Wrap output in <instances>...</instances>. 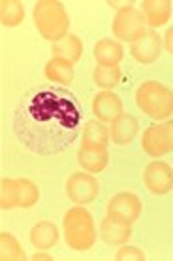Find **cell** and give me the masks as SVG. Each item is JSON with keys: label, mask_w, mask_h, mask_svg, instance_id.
I'll list each match as a JSON object with an SVG mask.
<instances>
[{"label": "cell", "mask_w": 173, "mask_h": 261, "mask_svg": "<svg viewBox=\"0 0 173 261\" xmlns=\"http://www.w3.org/2000/svg\"><path fill=\"white\" fill-rule=\"evenodd\" d=\"M79 108L66 89L38 91L15 112V135L28 150L51 155L76 140L79 133Z\"/></svg>", "instance_id": "obj_1"}, {"label": "cell", "mask_w": 173, "mask_h": 261, "mask_svg": "<svg viewBox=\"0 0 173 261\" xmlns=\"http://www.w3.org/2000/svg\"><path fill=\"white\" fill-rule=\"evenodd\" d=\"M32 19L40 36L44 40L57 44V42L68 36L70 17H68L64 4L58 2V0H40V2H36L32 10Z\"/></svg>", "instance_id": "obj_2"}, {"label": "cell", "mask_w": 173, "mask_h": 261, "mask_svg": "<svg viewBox=\"0 0 173 261\" xmlns=\"http://www.w3.org/2000/svg\"><path fill=\"white\" fill-rule=\"evenodd\" d=\"M135 105L154 121H167L173 116V91L167 85L147 80L135 91Z\"/></svg>", "instance_id": "obj_3"}, {"label": "cell", "mask_w": 173, "mask_h": 261, "mask_svg": "<svg viewBox=\"0 0 173 261\" xmlns=\"http://www.w3.org/2000/svg\"><path fill=\"white\" fill-rule=\"evenodd\" d=\"M62 227H64L66 244L76 252L90 250L98 239L94 220H92L89 210L81 204H77L66 212L64 220H62Z\"/></svg>", "instance_id": "obj_4"}, {"label": "cell", "mask_w": 173, "mask_h": 261, "mask_svg": "<svg viewBox=\"0 0 173 261\" xmlns=\"http://www.w3.org/2000/svg\"><path fill=\"white\" fill-rule=\"evenodd\" d=\"M111 31H113V36L117 40L134 44L135 40H140L143 34L147 33L149 29L140 8H135L134 4H128L126 8L117 10L113 23H111Z\"/></svg>", "instance_id": "obj_5"}, {"label": "cell", "mask_w": 173, "mask_h": 261, "mask_svg": "<svg viewBox=\"0 0 173 261\" xmlns=\"http://www.w3.org/2000/svg\"><path fill=\"white\" fill-rule=\"evenodd\" d=\"M141 148L153 159L171 153L173 151V119L162 121V123L149 125L143 130V138H141Z\"/></svg>", "instance_id": "obj_6"}, {"label": "cell", "mask_w": 173, "mask_h": 261, "mask_svg": "<svg viewBox=\"0 0 173 261\" xmlns=\"http://www.w3.org/2000/svg\"><path fill=\"white\" fill-rule=\"evenodd\" d=\"M143 204L141 199L132 191H121L109 199L108 202V216L109 218H115L122 223H128L134 225L141 216Z\"/></svg>", "instance_id": "obj_7"}, {"label": "cell", "mask_w": 173, "mask_h": 261, "mask_svg": "<svg viewBox=\"0 0 173 261\" xmlns=\"http://www.w3.org/2000/svg\"><path fill=\"white\" fill-rule=\"evenodd\" d=\"M100 193V184L90 172H74L66 182V195L74 204H89Z\"/></svg>", "instance_id": "obj_8"}, {"label": "cell", "mask_w": 173, "mask_h": 261, "mask_svg": "<svg viewBox=\"0 0 173 261\" xmlns=\"http://www.w3.org/2000/svg\"><path fill=\"white\" fill-rule=\"evenodd\" d=\"M143 184L153 195L164 197L173 190V169L166 161H151L143 170Z\"/></svg>", "instance_id": "obj_9"}, {"label": "cell", "mask_w": 173, "mask_h": 261, "mask_svg": "<svg viewBox=\"0 0 173 261\" xmlns=\"http://www.w3.org/2000/svg\"><path fill=\"white\" fill-rule=\"evenodd\" d=\"M162 46L164 44H162V38L158 36V33L149 29L140 40H135L130 46V55L140 65H151L154 61H158L162 53Z\"/></svg>", "instance_id": "obj_10"}, {"label": "cell", "mask_w": 173, "mask_h": 261, "mask_svg": "<svg viewBox=\"0 0 173 261\" xmlns=\"http://www.w3.org/2000/svg\"><path fill=\"white\" fill-rule=\"evenodd\" d=\"M92 114L96 116L98 121L111 123L122 114V100L113 91H100L92 98Z\"/></svg>", "instance_id": "obj_11"}, {"label": "cell", "mask_w": 173, "mask_h": 261, "mask_svg": "<svg viewBox=\"0 0 173 261\" xmlns=\"http://www.w3.org/2000/svg\"><path fill=\"white\" fill-rule=\"evenodd\" d=\"M171 2L169 0H143L141 2V13L145 17V23L151 31L160 29L162 25H166L169 17H171Z\"/></svg>", "instance_id": "obj_12"}, {"label": "cell", "mask_w": 173, "mask_h": 261, "mask_svg": "<svg viewBox=\"0 0 173 261\" xmlns=\"http://www.w3.org/2000/svg\"><path fill=\"white\" fill-rule=\"evenodd\" d=\"M137 130H140L137 119L132 114H124L122 112L115 121H111L109 137H111L113 144H117V146H128L130 142H134Z\"/></svg>", "instance_id": "obj_13"}, {"label": "cell", "mask_w": 173, "mask_h": 261, "mask_svg": "<svg viewBox=\"0 0 173 261\" xmlns=\"http://www.w3.org/2000/svg\"><path fill=\"white\" fill-rule=\"evenodd\" d=\"M109 163V151L108 148H89L81 146L77 150V165L90 174L102 172Z\"/></svg>", "instance_id": "obj_14"}, {"label": "cell", "mask_w": 173, "mask_h": 261, "mask_svg": "<svg viewBox=\"0 0 173 261\" xmlns=\"http://www.w3.org/2000/svg\"><path fill=\"white\" fill-rule=\"evenodd\" d=\"M100 237L106 244H111V246H122L126 244L128 239L132 237V225L128 223H122L115 218H109L106 216L100 223Z\"/></svg>", "instance_id": "obj_15"}, {"label": "cell", "mask_w": 173, "mask_h": 261, "mask_svg": "<svg viewBox=\"0 0 173 261\" xmlns=\"http://www.w3.org/2000/svg\"><path fill=\"white\" fill-rule=\"evenodd\" d=\"M94 59H96L98 65L102 66H119V63L124 57V49H122V44L119 40H111V38H102L94 44Z\"/></svg>", "instance_id": "obj_16"}, {"label": "cell", "mask_w": 173, "mask_h": 261, "mask_svg": "<svg viewBox=\"0 0 173 261\" xmlns=\"http://www.w3.org/2000/svg\"><path fill=\"white\" fill-rule=\"evenodd\" d=\"M58 227L49 220H44V222H38L30 229V242L32 246L40 252H45V250H51L55 244L58 242Z\"/></svg>", "instance_id": "obj_17"}, {"label": "cell", "mask_w": 173, "mask_h": 261, "mask_svg": "<svg viewBox=\"0 0 173 261\" xmlns=\"http://www.w3.org/2000/svg\"><path fill=\"white\" fill-rule=\"evenodd\" d=\"M109 129L106 123L98 119H89L81 129V146L89 148H108L109 146Z\"/></svg>", "instance_id": "obj_18"}, {"label": "cell", "mask_w": 173, "mask_h": 261, "mask_svg": "<svg viewBox=\"0 0 173 261\" xmlns=\"http://www.w3.org/2000/svg\"><path fill=\"white\" fill-rule=\"evenodd\" d=\"M45 78L53 84L68 87L74 82V63L62 59V57H53L45 65Z\"/></svg>", "instance_id": "obj_19"}, {"label": "cell", "mask_w": 173, "mask_h": 261, "mask_svg": "<svg viewBox=\"0 0 173 261\" xmlns=\"http://www.w3.org/2000/svg\"><path fill=\"white\" fill-rule=\"evenodd\" d=\"M53 57H62L76 65L77 61L83 57V42L76 34H68L60 42L53 44Z\"/></svg>", "instance_id": "obj_20"}, {"label": "cell", "mask_w": 173, "mask_h": 261, "mask_svg": "<svg viewBox=\"0 0 173 261\" xmlns=\"http://www.w3.org/2000/svg\"><path fill=\"white\" fill-rule=\"evenodd\" d=\"M25 19V6L19 0H2L0 2V23L6 29L19 27Z\"/></svg>", "instance_id": "obj_21"}, {"label": "cell", "mask_w": 173, "mask_h": 261, "mask_svg": "<svg viewBox=\"0 0 173 261\" xmlns=\"http://www.w3.org/2000/svg\"><path fill=\"white\" fill-rule=\"evenodd\" d=\"M92 80L103 91H113L117 85L122 82V70L119 66H102L96 65L92 70Z\"/></svg>", "instance_id": "obj_22"}, {"label": "cell", "mask_w": 173, "mask_h": 261, "mask_svg": "<svg viewBox=\"0 0 173 261\" xmlns=\"http://www.w3.org/2000/svg\"><path fill=\"white\" fill-rule=\"evenodd\" d=\"M0 259L2 261H25L26 254L21 242L8 231L0 233Z\"/></svg>", "instance_id": "obj_23"}, {"label": "cell", "mask_w": 173, "mask_h": 261, "mask_svg": "<svg viewBox=\"0 0 173 261\" xmlns=\"http://www.w3.org/2000/svg\"><path fill=\"white\" fill-rule=\"evenodd\" d=\"M0 208H19V184L13 178H2L0 182Z\"/></svg>", "instance_id": "obj_24"}, {"label": "cell", "mask_w": 173, "mask_h": 261, "mask_svg": "<svg viewBox=\"0 0 173 261\" xmlns=\"http://www.w3.org/2000/svg\"><path fill=\"white\" fill-rule=\"evenodd\" d=\"M17 184H19V208H32L40 201V188L28 178H21Z\"/></svg>", "instance_id": "obj_25"}, {"label": "cell", "mask_w": 173, "mask_h": 261, "mask_svg": "<svg viewBox=\"0 0 173 261\" xmlns=\"http://www.w3.org/2000/svg\"><path fill=\"white\" fill-rule=\"evenodd\" d=\"M115 259L117 261H145L147 259V255L145 252L140 248H135V246H126V244H122L119 252L115 254Z\"/></svg>", "instance_id": "obj_26"}, {"label": "cell", "mask_w": 173, "mask_h": 261, "mask_svg": "<svg viewBox=\"0 0 173 261\" xmlns=\"http://www.w3.org/2000/svg\"><path fill=\"white\" fill-rule=\"evenodd\" d=\"M162 44L166 47V51L169 53V55H173V27H169L166 31L164 38H162Z\"/></svg>", "instance_id": "obj_27"}, {"label": "cell", "mask_w": 173, "mask_h": 261, "mask_svg": "<svg viewBox=\"0 0 173 261\" xmlns=\"http://www.w3.org/2000/svg\"><path fill=\"white\" fill-rule=\"evenodd\" d=\"M32 259H34V261H38V259H40V261H42V259L51 261L53 257H51V255H45V254H34V255H32Z\"/></svg>", "instance_id": "obj_28"}]
</instances>
